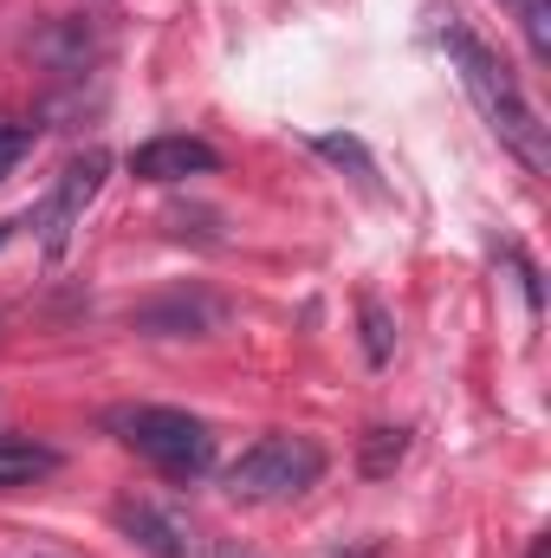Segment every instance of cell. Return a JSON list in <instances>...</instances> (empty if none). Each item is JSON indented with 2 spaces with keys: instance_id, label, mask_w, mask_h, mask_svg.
<instances>
[{
  "instance_id": "cell-12",
  "label": "cell",
  "mask_w": 551,
  "mask_h": 558,
  "mask_svg": "<svg viewBox=\"0 0 551 558\" xmlns=\"http://www.w3.org/2000/svg\"><path fill=\"white\" fill-rule=\"evenodd\" d=\"M33 143H39V124H26V118H0V182L33 156Z\"/></svg>"
},
{
  "instance_id": "cell-4",
  "label": "cell",
  "mask_w": 551,
  "mask_h": 558,
  "mask_svg": "<svg viewBox=\"0 0 551 558\" xmlns=\"http://www.w3.org/2000/svg\"><path fill=\"white\" fill-rule=\"evenodd\" d=\"M105 175H111V156H105V149H85V156H72V162H65V175L52 182L46 208L33 215V228H39V247H46L52 260H59V254L72 247V234L85 228V208L98 202Z\"/></svg>"
},
{
  "instance_id": "cell-10",
  "label": "cell",
  "mask_w": 551,
  "mask_h": 558,
  "mask_svg": "<svg viewBox=\"0 0 551 558\" xmlns=\"http://www.w3.org/2000/svg\"><path fill=\"white\" fill-rule=\"evenodd\" d=\"M500 7L519 20V33H526L532 59H551V0H500Z\"/></svg>"
},
{
  "instance_id": "cell-5",
  "label": "cell",
  "mask_w": 551,
  "mask_h": 558,
  "mask_svg": "<svg viewBox=\"0 0 551 558\" xmlns=\"http://www.w3.org/2000/svg\"><path fill=\"white\" fill-rule=\"evenodd\" d=\"M118 526H124L149 558H208L201 526H195L182 507H162V500H118Z\"/></svg>"
},
{
  "instance_id": "cell-7",
  "label": "cell",
  "mask_w": 551,
  "mask_h": 558,
  "mask_svg": "<svg viewBox=\"0 0 551 558\" xmlns=\"http://www.w3.org/2000/svg\"><path fill=\"white\" fill-rule=\"evenodd\" d=\"M137 325L149 338H208L221 325V299H201V292H175L162 305H143Z\"/></svg>"
},
{
  "instance_id": "cell-14",
  "label": "cell",
  "mask_w": 551,
  "mask_h": 558,
  "mask_svg": "<svg viewBox=\"0 0 551 558\" xmlns=\"http://www.w3.org/2000/svg\"><path fill=\"white\" fill-rule=\"evenodd\" d=\"M331 558H383L377 546H344V553H331Z\"/></svg>"
},
{
  "instance_id": "cell-3",
  "label": "cell",
  "mask_w": 551,
  "mask_h": 558,
  "mask_svg": "<svg viewBox=\"0 0 551 558\" xmlns=\"http://www.w3.org/2000/svg\"><path fill=\"white\" fill-rule=\"evenodd\" d=\"M325 468H331L325 441L292 435V428H273V435H260L221 481H228V494L247 500V507H279V500H298L305 487H318Z\"/></svg>"
},
{
  "instance_id": "cell-8",
  "label": "cell",
  "mask_w": 551,
  "mask_h": 558,
  "mask_svg": "<svg viewBox=\"0 0 551 558\" xmlns=\"http://www.w3.org/2000/svg\"><path fill=\"white\" fill-rule=\"evenodd\" d=\"M403 454H409V428H370L357 448V468H364V481H390L403 468Z\"/></svg>"
},
{
  "instance_id": "cell-16",
  "label": "cell",
  "mask_w": 551,
  "mask_h": 558,
  "mask_svg": "<svg viewBox=\"0 0 551 558\" xmlns=\"http://www.w3.org/2000/svg\"><path fill=\"white\" fill-rule=\"evenodd\" d=\"M228 558H247V553H228Z\"/></svg>"
},
{
  "instance_id": "cell-6",
  "label": "cell",
  "mask_w": 551,
  "mask_h": 558,
  "mask_svg": "<svg viewBox=\"0 0 551 558\" xmlns=\"http://www.w3.org/2000/svg\"><path fill=\"white\" fill-rule=\"evenodd\" d=\"M221 149L208 137H149L131 149V175L137 182H188V175H215Z\"/></svg>"
},
{
  "instance_id": "cell-15",
  "label": "cell",
  "mask_w": 551,
  "mask_h": 558,
  "mask_svg": "<svg viewBox=\"0 0 551 558\" xmlns=\"http://www.w3.org/2000/svg\"><path fill=\"white\" fill-rule=\"evenodd\" d=\"M13 228H20V221H0V247H7V241H13Z\"/></svg>"
},
{
  "instance_id": "cell-13",
  "label": "cell",
  "mask_w": 551,
  "mask_h": 558,
  "mask_svg": "<svg viewBox=\"0 0 551 558\" xmlns=\"http://www.w3.org/2000/svg\"><path fill=\"white\" fill-rule=\"evenodd\" d=\"M364 351L370 364H390V312L377 299H364Z\"/></svg>"
},
{
  "instance_id": "cell-11",
  "label": "cell",
  "mask_w": 551,
  "mask_h": 558,
  "mask_svg": "<svg viewBox=\"0 0 551 558\" xmlns=\"http://www.w3.org/2000/svg\"><path fill=\"white\" fill-rule=\"evenodd\" d=\"M52 468H59L52 448H7V461H0V494H7V487H33V474H52Z\"/></svg>"
},
{
  "instance_id": "cell-1",
  "label": "cell",
  "mask_w": 551,
  "mask_h": 558,
  "mask_svg": "<svg viewBox=\"0 0 551 558\" xmlns=\"http://www.w3.org/2000/svg\"><path fill=\"white\" fill-rule=\"evenodd\" d=\"M434 39H441V52H448V72L461 78L467 105L480 111V124L526 162V175H551V131H546V118H539V105L526 98L519 72H513L461 13H448V20L434 26Z\"/></svg>"
},
{
  "instance_id": "cell-9",
  "label": "cell",
  "mask_w": 551,
  "mask_h": 558,
  "mask_svg": "<svg viewBox=\"0 0 551 558\" xmlns=\"http://www.w3.org/2000/svg\"><path fill=\"white\" fill-rule=\"evenodd\" d=\"M311 149H318L325 162H338V169H351V175H357L364 189H377V162H370V149H364L357 137H338V131H318V137H311Z\"/></svg>"
},
{
  "instance_id": "cell-2",
  "label": "cell",
  "mask_w": 551,
  "mask_h": 558,
  "mask_svg": "<svg viewBox=\"0 0 551 558\" xmlns=\"http://www.w3.org/2000/svg\"><path fill=\"white\" fill-rule=\"evenodd\" d=\"M105 428L143 454L156 474H169V481H201L208 468H215V435H208V422L188 416V410H162V403H118Z\"/></svg>"
}]
</instances>
